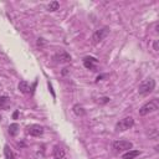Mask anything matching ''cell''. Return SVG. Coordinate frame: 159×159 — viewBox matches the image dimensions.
<instances>
[{
  "mask_svg": "<svg viewBox=\"0 0 159 159\" xmlns=\"http://www.w3.org/2000/svg\"><path fill=\"white\" fill-rule=\"evenodd\" d=\"M155 88V81L153 78H147L144 80L140 84H139V88H138V92L139 94H148L150 92H153V89Z\"/></svg>",
  "mask_w": 159,
  "mask_h": 159,
  "instance_id": "obj_2",
  "label": "cell"
},
{
  "mask_svg": "<svg viewBox=\"0 0 159 159\" xmlns=\"http://www.w3.org/2000/svg\"><path fill=\"white\" fill-rule=\"evenodd\" d=\"M112 147H113V149L116 152L119 153V152L130 150L132 147H133V144H132V142H128V140H116V142H113Z\"/></svg>",
  "mask_w": 159,
  "mask_h": 159,
  "instance_id": "obj_4",
  "label": "cell"
},
{
  "mask_svg": "<svg viewBox=\"0 0 159 159\" xmlns=\"http://www.w3.org/2000/svg\"><path fill=\"white\" fill-rule=\"evenodd\" d=\"M19 89H20L22 93H27V92H29V84H27V82L21 81V82L19 83Z\"/></svg>",
  "mask_w": 159,
  "mask_h": 159,
  "instance_id": "obj_13",
  "label": "cell"
},
{
  "mask_svg": "<svg viewBox=\"0 0 159 159\" xmlns=\"http://www.w3.org/2000/svg\"><path fill=\"white\" fill-rule=\"evenodd\" d=\"M53 154H55L56 159H61V158L65 155V152H63L62 148H60V147H55V149H53Z\"/></svg>",
  "mask_w": 159,
  "mask_h": 159,
  "instance_id": "obj_11",
  "label": "cell"
},
{
  "mask_svg": "<svg viewBox=\"0 0 159 159\" xmlns=\"http://www.w3.org/2000/svg\"><path fill=\"white\" fill-rule=\"evenodd\" d=\"M139 154H140L139 150H128L127 153H124V154L122 155V158H123V159H134V158L138 157Z\"/></svg>",
  "mask_w": 159,
  "mask_h": 159,
  "instance_id": "obj_9",
  "label": "cell"
},
{
  "mask_svg": "<svg viewBox=\"0 0 159 159\" xmlns=\"http://www.w3.org/2000/svg\"><path fill=\"white\" fill-rule=\"evenodd\" d=\"M7 97H5V96H1L0 97V108H4L5 106H6V103H7Z\"/></svg>",
  "mask_w": 159,
  "mask_h": 159,
  "instance_id": "obj_16",
  "label": "cell"
},
{
  "mask_svg": "<svg viewBox=\"0 0 159 159\" xmlns=\"http://www.w3.org/2000/svg\"><path fill=\"white\" fill-rule=\"evenodd\" d=\"M133 124H134V119L132 117H125L116 124V132H124V130L132 128Z\"/></svg>",
  "mask_w": 159,
  "mask_h": 159,
  "instance_id": "obj_3",
  "label": "cell"
},
{
  "mask_svg": "<svg viewBox=\"0 0 159 159\" xmlns=\"http://www.w3.org/2000/svg\"><path fill=\"white\" fill-rule=\"evenodd\" d=\"M27 133L34 137H40L43 133V128L40 124H31L27 127Z\"/></svg>",
  "mask_w": 159,
  "mask_h": 159,
  "instance_id": "obj_6",
  "label": "cell"
},
{
  "mask_svg": "<svg viewBox=\"0 0 159 159\" xmlns=\"http://www.w3.org/2000/svg\"><path fill=\"white\" fill-rule=\"evenodd\" d=\"M4 154H5V158L6 159H15V157H14L11 149L9 148V145H5L4 147Z\"/></svg>",
  "mask_w": 159,
  "mask_h": 159,
  "instance_id": "obj_12",
  "label": "cell"
},
{
  "mask_svg": "<svg viewBox=\"0 0 159 159\" xmlns=\"http://www.w3.org/2000/svg\"><path fill=\"white\" fill-rule=\"evenodd\" d=\"M53 60L56 62H68V61H71V56L67 52L61 51V52H58V53H56L53 56Z\"/></svg>",
  "mask_w": 159,
  "mask_h": 159,
  "instance_id": "obj_7",
  "label": "cell"
},
{
  "mask_svg": "<svg viewBox=\"0 0 159 159\" xmlns=\"http://www.w3.org/2000/svg\"><path fill=\"white\" fill-rule=\"evenodd\" d=\"M108 32H109V27H107V26L96 30V31L93 32V35H92V42H93V43H98L99 41H102V40L108 35Z\"/></svg>",
  "mask_w": 159,
  "mask_h": 159,
  "instance_id": "obj_5",
  "label": "cell"
},
{
  "mask_svg": "<svg viewBox=\"0 0 159 159\" xmlns=\"http://www.w3.org/2000/svg\"><path fill=\"white\" fill-rule=\"evenodd\" d=\"M153 50H154L155 52H158V51H159V48H158V40H155V41L153 42Z\"/></svg>",
  "mask_w": 159,
  "mask_h": 159,
  "instance_id": "obj_17",
  "label": "cell"
},
{
  "mask_svg": "<svg viewBox=\"0 0 159 159\" xmlns=\"http://www.w3.org/2000/svg\"><path fill=\"white\" fill-rule=\"evenodd\" d=\"M17 129H19V125H17L16 123L10 124V127H9V133H10V135H15V134L17 133Z\"/></svg>",
  "mask_w": 159,
  "mask_h": 159,
  "instance_id": "obj_14",
  "label": "cell"
},
{
  "mask_svg": "<svg viewBox=\"0 0 159 159\" xmlns=\"http://www.w3.org/2000/svg\"><path fill=\"white\" fill-rule=\"evenodd\" d=\"M83 63H84V66H86L87 68L93 70V68H94V65H93V63H97V60H96L94 57H89V56H87V57L83 58Z\"/></svg>",
  "mask_w": 159,
  "mask_h": 159,
  "instance_id": "obj_8",
  "label": "cell"
},
{
  "mask_svg": "<svg viewBox=\"0 0 159 159\" xmlns=\"http://www.w3.org/2000/svg\"><path fill=\"white\" fill-rule=\"evenodd\" d=\"M58 6H60V4H58L57 1H52V2L48 4L47 10H48V11H56V10L58 9Z\"/></svg>",
  "mask_w": 159,
  "mask_h": 159,
  "instance_id": "obj_15",
  "label": "cell"
},
{
  "mask_svg": "<svg viewBox=\"0 0 159 159\" xmlns=\"http://www.w3.org/2000/svg\"><path fill=\"white\" fill-rule=\"evenodd\" d=\"M73 112H75V114H77V116H84V109H83V107L82 106H80V104H75L73 106Z\"/></svg>",
  "mask_w": 159,
  "mask_h": 159,
  "instance_id": "obj_10",
  "label": "cell"
},
{
  "mask_svg": "<svg viewBox=\"0 0 159 159\" xmlns=\"http://www.w3.org/2000/svg\"><path fill=\"white\" fill-rule=\"evenodd\" d=\"M159 108V102L157 98H153L152 101L144 103L140 108H139V116H147V114H150L155 111H158Z\"/></svg>",
  "mask_w": 159,
  "mask_h": 159,
  "instance_id": "obj_1",
  "label": "cell"
}]
</instances>
